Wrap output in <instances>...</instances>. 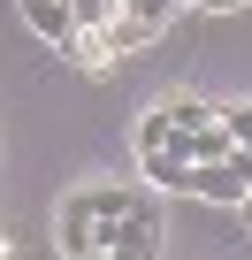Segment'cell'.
I'll use <instances>...</instances> for the list:
<instances>
[{"instance_id": "3", "label": "cell", "mask_w": 252, "mask_h": 260, "mask_svg": "<svg viewBox=\"0 0 252 260\" xmlns=\"http://www.w3.org/2000/svg\"><path fill=\"white\" fill-rule=\"evenodd\" d=\"M138 176H146L153 191H176V199H184V176H191V138L146 146V153H138Z\"/></svg>"}, {"instance_id": "2", "label": "cell", "mask_w": 252, "mask_h": 260, "mask_svg": "<svg viewBox=\"0 0 252 260\" xmlns=\"http://www.w3.org/2000/svg\"><path fill=\"white\" fill-rule=\"evenodd\" d=\"M184 199L244 207V199H252V176H237V169H229V153H222V161H191V176H184Z\"/></svg>"}, {"instance_id": "12", "label": "cell", "mask_w": 252, "mask_h": 260, "mask_svg": "<svg viewBox=\"0 0 252 260\" xmlns=\"http://www.w3.org/2000/svg\"><path fill=\"white\" fill-rule=\"evenodd\" d=\"M84 260H130V252H115V245H92V252H84Z\"/></svg>"}, {"instance_id": "8", "label": "cell", "mask_w": 252, "mask_h": 260, "mask_svg": "<svg viewBox=\"0 0 252 260\" xmlns=\"http://www.w3.org/2000/svg\"><path fill=\"white\" fill-rule=\"evenodd\" d=\"M61 54H69L77 69H107V61H115V54H107V31H84V23H77V39H69Z\"/></svg>"}, {"instance_id": "9", "label": "cell", "mask_w": 252, "mask_h": 260, "mask_svg": "<svg viewBox=\"0 0 252 260\" xmlns=\"http://www.w3.org/2000/svg\"><path fill=\"white\" fill-rule=\"evenodd\" d=\"M222 130L229 146H252V100H222Z\"/></svg>"}, {"instance_id": "10", "label": "cell", "mask_w": 252, "mask_h": 260, "mask_svg": "<svg viewBox=\"0 0 252 260\" xmlns=\"http://www.w3.org/2000/svg\"><path fill=\"white\" fill-rule=\"evenodd\" d=\"M115 8H122V0H69V16H77L84 31H107V23H115Z\"/></svg>"}, {"instance_id": "4", "label": "cell", "mask_w": 252, "mask_h": 260, "mask_svg": "<svg viewBox=\"0 0 252 260\" xmlns=\"http://www.w3.org/2000/svg\"><path fill=\"white\" fill-rule=\"evenodd\" d=\"M16 8H23V23H31V39H39V46H54V54H61V46L77 39L69 0H16Z\"/></svg>"}, {"instance_id": "14", "label": "cell", "mask_w": 252, "mask_h": 260, "mask_svg": "<svg viewBox=\"0 0 252 260\" xmlns=\"http://www.w3.org/2000/svg\"><path fill=\"white\" fill-rule=\"evenodd\" d=\"M237 214H252V199H244V207H237Z\"/></svg>"}, {"instance_id": "13", "label": "cell", "mask_w": 252, "mask_h": 260, "mask_svg": "<svg viewBox=\"0 0 252 260\" xmlns=\"http://www.w3.org/2000/svg\"><path fill=\"white\" fill-rule=\"evenodd\" d=\"M0 260H16V237H8V230H0Z\"/></svg>"}, {"instance_id": "6", "label": "cell", "mask_w": 252, "mask_h": 260, "mask_svg": "<svg viewBox=\"0 0 252 260\" xmlns=\"http://www.w3.org/2000/svg\"><path fill=\"white\" fill-rule=\"evenodd\" d=\"M161 39V23H146V16H130V8H115V23H107V54H146Z\"/></svg>"}, {"instance_id": "1", "label": "cell", "mask_w": 252, "mask_h": 260, "mask_svg": "<svg viewBox=\"0 0 252 260\" xmlns=\"http://www.w3.org/2000/svg\"><path fill=\"white\" fill-rule=\"evenodd\" d=\"M54 245H61V260H84V252L99 245V199H92V184L61 191V207H54Z\"/></svg>"}, {"instance_id": "7", "label": "cell", "mask_w": 252, "mask_h": 260, "mask_svg": "<svg viewBox=\"0 0 252 260\" xmlns=\"http://www.w3.org/2000/svg\"><path fill=\"white\" fill-rule=\"evenodd\" d=\"M168 138H184V130H176V115H168V107H161V100H153V107H146V115H138V130H130V146H138V153H146V146H168Z\"/></svg>"}, {"instance_id": "11", "label": "cell", "mask_w": 252, "mask_h": 260, "mask_svg": "<svg viewBox=\"0 0 252 260\" xmlns=\"http://www.w3.org/2000/svg\"><path fill=\"white\" fill-rule=\"evenodd\" d=\"M229 153V130L214 122V130H199V138H191V161H222Z\"/></svg>"}, {"instance_id": "5", "label": "cell", "mask_w": 252, "mask_h": 260, "mask_svg": "<svg viewBox=\"0 0 252 260\" xmlns=\"http://www.w3.org/2000/svg\"><path fill=\"white\" fill-rule=\"evenodd\" d=\"M161 107L176 115V130H184V138H199V130H214V122H222V100H206V92H168Z\"/></svg>"}]
</instances>
